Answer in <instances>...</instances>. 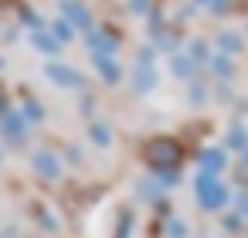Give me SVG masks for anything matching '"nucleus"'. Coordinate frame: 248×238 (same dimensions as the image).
<instances>
[]
</instances>
